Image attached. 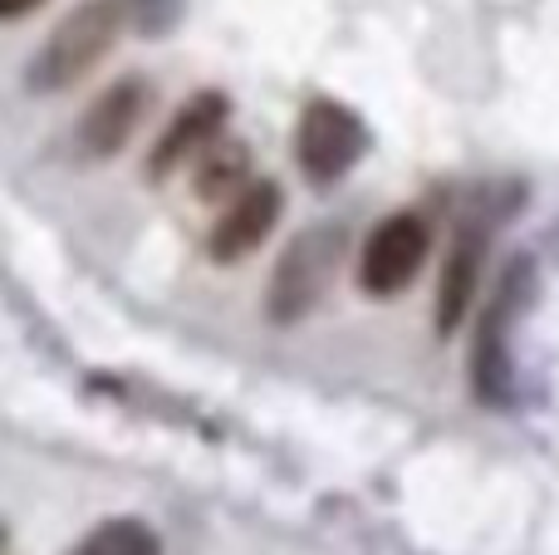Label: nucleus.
Wrapping results in <instances>:
<instances>
[{
    "instance_id": "nucleus-9",
    "label": "nucleus",
    "mask_w": 559,
    "mask_h": 555,
    "mask_svg": "<svg viewBox=\"0 0 559 555\" xmlns=\"http://www.w3.org/2000/svg\"><path fill=\"white\" fill-rule=\"evenodd\" d=\"M246 187H251V147L236 138H216L192 163V192L202 202H231Z\"/></svg>"
},
{
    "instance_id": "nucleus-1",
    "label": "nucleus",
    "mask_w": 559,
    "mask_h": 555,
    "mask_svg": "<svg viewBox=\"0 0 559 555\" xmlns=\"http://www.w3.org/2000/svg\"><path fill=\"white\" fill-rule=\"evenodd\" d=\"M123 20H128V0H84V5H74L49 29L39 55L29 59L25 84L35 88V94H59V88L79 84V79H84L88 69H98V59L118 45Z\"/></svg>"
},
{
    "instance_id": "nucleus-5",
    "label": "nucleus",
    "mask_w": 559,
    "mask_h": 555,
    "mask_svg": "<svg viewBox=\"0 0 559 555\" xmlns=\"http://www.w3.org/2000/svg\"><path fill=\"white\" fill-rule=\"evenodd\" d=\"M147 108H153V88H147L143 74H123L84 108L74 128V147L84 163H104V157L123 153L128 138L143 128Z\"/></svg>"
},
{
    "instance_id": "nucleus-6",
    "label": "nucleus",
    "mask_w": 559,
    "mask_h": 555,
    "mask_svg": "<svg viewBox=\"0 0 559 555\" xmlns=\"http://www.w3.org/2000/svg\"><path fill=\"white\" fill-rule=\"evenodd\" d=\"M226 118H231V98H226V94H216V88H202V94H192L173 114V123L163 128V138L153 143L147 177H153V182H163V177H173L177 167H192L197 157H202L206 147L222 138Z\"/></svg>"
},
{
    "instance_id": "nucleus-3",
    "label": "nucleus",
    "mask_w": 559,
    "mask_h": 555,
    "mask_svg": "<svg viewBox=\"0 0 559 555\" xmlns=\"http://www.w3.org/2000/svg\"><path fill=\"white\" fill-rule=\"evenodd\" d=\"M364 147H368V128L354 108L334 104V98H314V104L299 114L295 157H299V173L314 187L338 182V177L364 157Z\"/></svg>"
},
{
    "instance_id": "nucleus-7",
    "label": "nucleus",
    "mask_w": 559,
    "mask_h": 555,
    "mask_svg": "<svg viewBox=\"0 0 559 555\" xmlns=\"http://www.w3.org/2000/svg\"><path fill=\"white\" fill-rule=\"evenodd\" d=\"M280 212H285V192H280L275 182H251L246 192H236L231 202H226L222 222L206 236V256L222 265L246 261V256L275 232Z\"/></svg>"
},
{
    "instance_id": "nucleus-11",
    "label": "nucleus",
    "mask_w": 559,
    "mask_h": 555,
    "mask_svg": "<svg viewBox=\"0 0 559 555\" xmlns=\"http://www.w3.org/2000/svg\"><path fill=\"white\" fill-rule=\"evenodd\" d=\"M35 5H45V0H0V25L5 20H20V15H29Z\"/></svg>"
},
{
    "instance_id": "nucleus-10",
    "label": "nucleus",
    "mask_w": 559,
    "mask_h": 555,
    "mask_svg": "<svg viewBox=\"0 0 559 555\" xmlns=\"http://www.w3.org/2000/svg\"><path fill=\"white\" fill-rule=\"evenodd\" d=\"M69 555H163V541H157V531L147 521L118 517V521L94 527Z\"/></svg>"
},
{
    "instance_id": "nucleus-2",
    "label": "nucleus",
    "mask_w": 559,
    "mask_h": 555,
    "mask_svg": "<svg viewBox=\"0 0 559 555\" xmlns=\"http://www.w3.org/2000/svg\"><path fill=\"white\" fill-rule=\"evenodd\" d=\"M344 261V232L338 226H305L280 251L271 285H265V315L275 324H295L314 310L334 285V271Z\"/></svg>"
},
{
    "instance_id": "nucleus-8",
    "label": "nucleus",
    "mask_w": 559,
    "mask_h": 555,
    "mask_svg": "<svg viewBox=\"0 0 559 555\" xmlns=\"http://www.w3.org/2000/svg\"><path fill=\"white\" fill-rule=\"evenodd\" d=\"M486 275V232L481 226H462L442 261V281H437V334H452L466 320L476 291Z\"/></svg>"
},
{
    "instance_id": "nucleus-4",
    "label": "nucleus",
    "mask_w": 559,
    "mask_h": 555,
    "mask_svg": "<svg viewBox=\"0 0 559 555\" xmlns=\"http://www.w3.org/2000/svg\"><path fill=\"white\" fill-rule=\"evenodd\" d=\"M427 241H432V232H427V222L417 212L383 216V222L368 232L364 261H358V291L378 295V300L407 291L427 261Z\"/></svg>"
}]
</instances>
